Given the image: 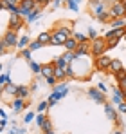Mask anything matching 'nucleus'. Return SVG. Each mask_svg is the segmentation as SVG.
<instances>
[{
	"instance_id": "1",
	"label": "nucleus",
	"mask_w": 126,
	"mask_h": 134,
	"mask_svg": "<svg viewBox=\"0 0 126 134\" xmlns=\"http://www.w3.org/2000/svg\"><path fill=\"white\" fill-rule=\"evenodd\" d=\"M68 36H70V29L68 27H60V29L51 33V45H65Z\"/></svg>"
},
{
	"instance_id": "2",
	"label": "nucleus",
	"mask_w": 126,
	"mask_h": 134,
	"mask_svg": "<svg viewBox=\"0 0 126 134\" xmlns=\"http://www.w3.org/2000/svg\"><path fill=\"white\" fill-rule=\"evenodd\" d=\"M106 49H108V45H106V40L105 38H96V40H92V45H90V53H92V56H101V54H105Z\"/></svg>"
},
{
	"instance_id": "3",
	"label": "nucleus",
	"mask_w": 126,
	"mask_h": 134,
	"mask_svg": "<svg viewBox=\"0 0 126 134\" xmlns=\"http://www.w3.org/2000/svg\"><path fill=\"white\" fill-rule=\"evenodd\" d=\"M108 15L112 16V18H123L126 16V9H124V4L119 0V2H115L112 7H110V11H108Z\"/></svg>"
},
{
	"instance_id": "4",
	"label": "nucleus",
	"mask_w": 126,
	"mask_h": 134,
	"mask_svg": "<svg viewBox=\"0 0 126 134\" xmlns=\"http://www.w3.org/2000/svg\"><path fill=\"white\" fill-rule=\"evenodd\" d=\"M110 64H112V56H108L106 53L96 58V69L97 71H108Z\"/></svg>"
},
{
	"instance_id": "5",
	"label": "nucleus",
	"mask_w": 126,
	"mask_h": 134,
	"mask_svg": "<svg viewBox=\"0 0 126 134\" xmlns=\"http://www.w3.org/2000/svg\"><path fill=\"white\" fill-rule=\"evenodd\" d=\"M2 42L5 44V47H15V45H18V38H16V31H11V29H7V33L4 35Z\"/></svg>"
},
{
	"instance_id": "6",
	"label": "nucleus",
	"mask_w": 126,
	"mask_h": 134,
	"mask_svg": "<svg viewBox=\"0 0 126 134\" xmlns=\"http://www.w3.org/2000/svg\"><path fill=\"white\" fill-rule=\"evenodd\" d=\"M22 25H23V22H22V15L13 13L11 18H9V29H11V31H18V29H22Z\"/></svg>"
},
{
	"instance_id": "7",
	"label": "nucleus",
	"mask_w": 126,
	"mask_h": 134,
	"mask_svg": "<svg viewBox=\"0 0 126 134\" xmlns=\"http://www.w3.org/2000/svg\"><path fill=\"white\" fill-rule=\"evenodd\" d=\"M103 94H105V92H101L97 87H90V89H88V96H92L97 103H103V102H105V96H103Z\"/></svg>"
},
{
	"instance_id": "8",
	"label": "nucleus",
	"mask_w": 126,
	"mask_h": 134,
	"mask_svg": "<svg viewBox=\"0 0 126 134\" xmlns=\"http://www.w3.org/2000/svg\"><path fill=\"white\" fill-rule=\"evenodd\" d=\"M121 69H123V62H121L119 58H112V64L108 67V72H110V74H115V72L121 71Z\"/></svg>"
},
{
	"instance_id": "9",
	"label": "nucleus",
	"mask_w": 126,
	"mask_h": 134,
	"mask_svg": "<svg viewBox=\"0 0 126 134\" xmlns=\"http://www.w3.org/2000/svg\"><path fill=\"white\" fill-rule=\"evenodd\" d=\"M90 45H92V42H79V45H78V49H76V53L79 54V56H83V54H86V53H90Z\"/></svg>"
},
{
	"instance_id": "10",
	"label": "nucleus",
	"mask_w": 126,
	"mask_h": 134,
	"mask_svg": "<svg viewBox=\"0 0 126 134\" xmlns=\"http://www.w3.org/2000/svg\"><path fill=\"white\" fill-rule=\"evenodd\" d=\"M20 7L33 11V9H36V7H38V2H36V0H20Z\"/></svg>"
},
{
	"instance_id": "11",
	"label": "nucleus",
	"mask_w": 126,
	"mask_h": 134,
	"mask_svg": "<svg viewBox=\"0 0 126 134\" xmlns=\"http://www.w3.org/2000/svg\"><path fill=\"white\" fill-rule=\"evenodd\" d=\"M65 94H67V92H60V91H54V92L51 94V98H49V105H54V103H58V102L61 100Z\"/></svg>"
},
{
	"instance_id": "12",
	"label": "nucleus",
	"mask_w": 126,
	"mask_h": 134,
	"mask_svg": "<svg viewBox=\"0 0 126 134\" xmlns=\"http://www.w3.org/2000/svg\"><path fill=\"white\" fill-rule=\"evenodd\" d=\"M78 45H79V42H78L76 38H70V36H68L67 42H65V49H67V51H76Z\"/></svg>"
},
{
	"instance_id": "13",
	"label": "nucleus",
	"mask_w": 126,
	"mask_h": 134,
	"mask_svg": "<svg viewBox=\"0 0 126 134\" xmlns=\"http://www.w3.org/2000/svg\"><path fill=\"white\" fill-rule=\"evenodd\" d=\"M123 102H124L123 91L119 89V87H117V89H114V103H115V105H119V103H123Z\"/></svg>"
},
{
	"instance_id": "14",
	"label": "nucleus",
	"mask_w": 126,
	"mask_h": 134,
	"mask_svg": "<svg viewBox=\"0 0 126 134\" xmlns=\"http://www.w3.org/2000/svg\"><path fill=\"white\" fill-rule=\"evenodd\" d=\"M54 64H49V65L42 67V74L45 76V78H49V76H54Z\"/></svg>"
},
{
	"instance_id": "15",
	"label": "nucleus",
	"mask_w": 126,
	"mask_h": 134,
	"mask_svg": "<svg viewBox=\"0 0 126 134\" xmlns=\"http://www.w3.org/2000/svg\"><path fill=\"white\" fill-rule=\"evenodd\" d=\"M38 40H40V42H42L43 45H51V33H47V31H43V33H40Z\"/></svg>"
},
{
	"instance_id": "16",
	"label": "nucleus",
	"mask_w": 126,
	"mask_h": 134,
	"mask_svg": "<svg viewBox=\"0 0 126 134\" xmlns=\"http://www.w3.org/2000/svg\"><path fill=\"white\" fill-rule=\"evenodd\" d=\"M105 111H106V114H108L110 120H115V118H117V112L114 111V107H112L110 103H105Z\"/></svg>"
},
{
	"instance_id": "17",
	"label": "nucleus",
	"mask_w": 126,
	"mask_h": 134,
	"mask_svg": "<svg viewBox=\"0 0 126 134\" xmlns=\"http://www.w3.org/2000/svg\"><path fill=\"white\" fill-rule=\"evenodd\" d=\"M23 105H25V102H23L22 98H16V100L13 102V109H15V112H20L22 109H23Z\"/></svg>"
},
{
	"instance_id": "18",
	"label": "nucleus",
	"mask_w": 126,
	"mask_h": 134,
	"mask_svg": "<svg viewBox=\"0 0 126 134\" xmlns=\"http://www.w3.org/2000/svg\"><path fill=\"white\" fill-rule=\"evenodd\" d=\"M40 16V7H36V9H33L29 15H27V22H34L36 18Z\"/></svg>"
},
{
	"instance_id": "19",
	"label": "nucleus",
	"mask_w": 126,
	"mask_h": 134,
	"mask_svg": "<svg viewBox=\"0 0 126 134\" xmlns=\"http://www.w3.org/2000/svg\"><path fill=\"white\" fill-rule=\"evenodd\" d=\"M124 25H126V20H123V18H114V20H112V27H114V29L124 27Z\"/></svg>"
},
{
	"instance_id": "20",
	"label": "nucleus",
	"mask_w": 126,
	"mask_h": 134,
	"mask_svg": "<svg viewBox=\"0 0 126 134\" xmlns=\"http://www.w3.org/2000/svg\"><path fill=\"white\" fill-rule=\"evenodd\" d=\"M67 64H68V62H67L63 56H58V58L54 60V65H56V67H61V69H65V67H67Z\"/></svg>"
},
{
	"instance_id": "21",
	"label": "nucleus",
	"mask_w": 126,
	"mask_h": 134,
	"mask_svg": "<svg viewBox=\"0 0 126 134\" xmlns=\"http://www.w3.org/2000/svg\"><path fill=\"white\" fill-rule=\"evenodd\" d=\"M54 76H56V80H63L67 74H65V71L61 67H54Z\"/></svg>"
},
{
	"instance_id": "22",
	"label": "nucleus",
	"mask_w": 126,
	"mask_h": 134,
	"mask_svg": "<svg viewBox=\"0 0 126 134\" xmlns=\"http://www.w3.org/2000/svg\"><path fill=\"white\" fill-rule=\"evenodd\" d=\"M5 91H7V92H11V94H18V87H16V85H13L11 82L5 85Z\"/></svg>"
},
{
	"instance_id": "23",
	"label": "nucleus",
	"mask_w": 126,
	"mask_h": 134,
	"mask_svg": "<svg viewBox=\"0 0 126 134\" xmlns=\"http://www.w3.org/2000/svg\"><path fill=\"white\" fill-rule=\"evenodd\" d=\"M27 44H29V36H22L20 40H18V45H16V47H18V49H23Z\"/></svg>"
},
{
	"instance_id": "24",
	"label": "nucleus",
	"mask_w": 126,
	"mask_h": 134,
	"mask_svg": "<svg viewBox=\"0 0 126 134\" xmlns=\"http://www.w3.org/2000/svg\"><path fill=\"white\" fill-rule=\"evenodd\" d=\"M123 78H126V69H124V67H123L121 71H117V72H115V80H117V82H121Z\"/></svg>"
},
{
	"instance_id": "25",
	"label": "nucleus",
	"mask_w": 126,
	"mask_h": 134,
	"mask_svg": "<svg viewBox=\"0 0 126 134\" xmlns=\"http://www.w3.org/2000/svg\"><path fill=\"white\" fill-rule=\"evenodd\" d=\"M119 40H121V38H110V40H106V45H108V49L115 47V45L119 44Z\"/></svg>"
},
{
	"instance_id": "26",
	"label": "nucleus",
	"mask_w": 126,
	"mask_h": 134,
	"mask_svg": "<svg viewBox=\"0 0 126 134\" xmlns=\"http://www.w3.org/2000/svg\"><path fill=\"white\" fill-rule=\"evenodd\" d=\"M42 45H43V44L40 42V40H34L33 44H29V49H31V51H36V49H40Z\"/></svg>"
},
{
	"instance_id": "27",
	"label": "nucleus",
	"mask_w": 126,
	"mask_h": 134,
	"mask_svg": "<svg viewBox=\"0 0 126 134\" xmlns=\"http://www.w3.org/2000/svg\"><path fill=\"white\" fill-rule=\"evenodd\" d=\"M9 83V74H0V85H7Z\"/></svg>"
},
{
	"instance_id": "28",
	"label": "nucleus",
	"mask_w": 126,
	"mask_h": 134,
	"mask_svg": "<svg viewBox=\"0 0 126 134\" xmlns=\"http://www.w3.org/2000/svg\"><path fill=\"white\" fill-rule=\"evenodd\" d=\"M42 129L45 131V132H47V131H52V125H51V121H49V120H45V121L42 123Z\"/></svg>"
},
{
	"instance_id": "29",
	"label": "nucleus",
	"mask_w": 126,
	"mask_h": 134,
	"mask_svg": "<svg viewBox=\"0 0 126 134\" xmlns=\"http://www.w3.org/2000/svg\"><path fill=\"white\" fill-rule=\"evenodd\" d=\"M74 38H76L78 42H86V40H88V36H85V35H81V33H76Z\"/></svg>"
},
{
	"instance_id": "30",
	"label": "nucleus",
	"mask_w": 126,
	"mask_h": 134,
	"mask_svg": "<svg viewBox=\"0 0 126 134\" xmlns=\"http://www.w3.org/2000/svg\"><path fill=\"white\" fill-rule=\"evenodd\" d=\"M27 94H29V89H27V87H18V96H20V98L27 96Z\"/></svg>"
},
{
	"instance_id": "31",
	"label": "nucleus",
	"mask_w": 126,
	"mask_h": 134,
	"mask_svg": "<svg viewBox=\"0 0 126 134\" xmlns=\"http://www.w3.org/2000/svg\"><path fill=\"white\" fill-rule=\"evenodd\" d=\"M67 5H68L70 9H74V11H78V2H74V0H67Z\"/></svg>"
},
{
	"instance_id": "32",
	"label": "nucleus",
	"mask_w": 126,
	"mask_h": 134,
	"mask_svg": "<svg viewBox=\"0 0 126 134\" xmlns=\"http://www.w3.org/2000/svg\"><path fill=\"white\" fill-rule=\"evenodd\" d=\"M47 107H49V102H42V103L38 105V111L43 112V111H47Z\"/></svg>"
},
{
	"instance_id": "33",
	"label": "nucleus",
	"mask_w": 126,
	"mask_h": 134,
	"mask_svg": "<svg viewBox=\"0 0 126 134\" xmlns=\"http://www.w3.org/2000/svg\"><path fill=\"white\" fill-rule=\"evenodd\" d=\"M54 91H60V92H67V85L65 83H60V85H56Z\"/></svg>"
},
{
	"instance_id": "34",
	"label": "nucleus",
	"mask_w": 126,
	"mask_h": 134,
	"mask_svg": "<svg viewBox=\"0 0 126 134\" xmlns=\"http://www.w3.org/2000/svg\"><path fill=\"white\" fill-rule=\"evenodd\" d=\"M108 16H110L108 13H101V15H97V20H101V22H106V20H108Z\"/></svg>"
},
{
	"instance_id": "35",
	"label": "nucleus",
	"mask_w": 126,
	"mask_h": 134,
	"mask_svg": "<svg viewBox=\"0 0 126 134\" xmlns=\"http://www.w3.org/2000/svg\"><path fill=\"white\" fill-rule=\"evenodd\" d=\"M31 69H33L34 72H42V67L38 65V64H34V62H31Z\"/></svg>"
},
{
	"instance_id": "36",
	"label": "nucleus",
	"mask_w": 126,
	"mask_h": 134,
	"mask_svg": "<svg viewBox=\"0 0 126 134\" xmlns=\"http://www.w3.org/2000/svg\"><path fill=\"white\" fill-rule=\"evenodd\" d=\"M33 118H34V114H33V112H27V114H25V118H23V121H25V123H29V121H33Z\"/></svg>"
},
{
	"instance_id": "37",
	"label": "nucleus",
	"mask_w": 126,
	"mask_h": 134,
	"mask_svg": "<svg viewBox=\"0 0 126 134\" xmlns=\"http://www.w3.org/2000/svg\"><path fill=\"white\" fill-rule=\"evenodd\" d=\"M88 38H90V40H96V38H97V33H96L94 29H90V31H88Z\"/></svg>"
},
{
	"instance_id": "38",
	"label": "nucleus",
	"mask_w": 126,
	"mask_h": 134,
	"mask_svg": "<svg viewBox=\"0 0 126 134\" xmlns=\"http://www.w3.org/2000/svg\"><path fill=\"white\" fill-rule=\"evenodd\" d=\"M22 56H25V58L29 60V58H31V49H23V51H22Z\"/></svg>"
},
{
	"instance_id": "39",
	"label": "nucleus",
	"mask_w": 126,
	"mask_h": 134,
	"mask_svg": "<svg viewBox=\"0 0 126 134\" xmlns=\"http://www.w3.org/2000/svg\"><path fill=\"white\" fill-rule=\"evenodd\" d=\"M117 83H119V89H121V91L126 89V78H123V80H121V82H117Z\"/></svg>"
},
{
	"instance_id": "40",
	"label": "nucleus",
	"mask_w": 126,
	"mask_h": 134,
	"mask_svg": "<svg viewBox=\"0 0 126 134\" xmlns=\"http://www.w3.org/2000/svg\"><path fill=\"white\" fill-rule=\"evenodd\" d=\"M97 89L101 91V92H106V91H108V87H106V83H103V82H101V83L97 85Z\"/></svg>"
},
{
	"instance_id": "41",
	"label": "nucleus",
	"mask_w": 126,
	"mask_h": 134,
	"mask_svg": "<svg viewBox=\"0 0 126 134\" xmlns=\"http://www.w3.org/2000/svg\"><path fill=\"white\" fill-rule=\"evenodd\" d=\"M96 13H97V15H101V13H105V7H103L101 4H97V7H96Z\"/></svg>"
},
{
	"instance_id": "42",
	"label": "nucleus",
	"mask_w": 126,
	"mask_h": 134,
	"mask_svg": "<svg viewBox=\"0 0 126 134\" xmlns=\"http://www.w3.org/2000/svg\"><path fill=\"white\" fill-rule=\"evenodd\" d=\"M65 74H67V76H74V71H72L70 67L67 65V67H65Z\"/></svg>"
},
{
	"instance_id": "43",
	"label": "nucleus",
	"mask_w": 126,
	"mask_h": 134,
	"mask_svg": "<svg viewBox=\"0 0 126 134\" xmlns=\"http://www.w3.org/2000/svg\"><path fill=\"white\" fill-rule=\"evenodd\" d=\"M45 80H47V83H51V85L56 83V76H49V78H45Z\"/></svg>"
},
{
	"instance_id": "44",
	"label": "nucleus",
	"mask_w": 126,
	"mask_h": 134,
	"mask_svg": "<svg viewBox=\"0 0 126 134\" xmlns=\"http://www.w3.org/2000/svg\"><path fill=\"white\" fill-rule=\"evenodd\" d=\"M117 107H119V111H121V112H126V102H123V103H119Z\"/></svg>"
},
{
	"instance_id": "45",
	"label": "nucleus",
	"mask_w": 126,
	"mask_h": 134,
	"mask_svg": "<svg viewBox=\"0 0 126 134\" xmlns=\"http://www.w3.org/2000/svg\"><path fill=\"white\" fill-rule=\"evenodd\" d=\"M36 121H38V125L42 127V123H43V121H45V118H43V114H40V116L36 118Z\"/></svg>"
},
{
	"instance_id": "46",
	"label": "nucleus",
	"mask_w": 126,
	"mask_h": 134,
	"mask_svg": "<svg viewBox=\"0 0 126 134\" xmlns=\"http://www.w3.org/2000/svg\"><path fill=\"white\" fill-rule=\"evenodd\" d=\"M4 51H5V44H4V42H0V54H2Z\"/></svg>"
},
{
	"instance_id": "47",
	"label": "nucleus",
	"mask_w": 126,
	"mask_h": 134,
	"mask_svg": "<svg viewBox=\"0 0 126 134\" xmlns=\"http://www.w3.org/2000/svg\"><path fill=\"white\" fill-rule=\"evenodd\" d=\"M0 118H2V120H7V114H5L4 111H0Z\"/></svg>"
},
{
	"instance_id": "48",
	"label": "nucleus",
	"mask_w": 126,
	"mask_h": 134,
	"mask_svg": "<svg viewBox=\"0 0 126 134\" xmlns=\"http://www.w3.org/2000/svg\"><path fill=\"white\" fill-rule=\"evenodd\" d=\"M36 2H38V4H43V5H47V4H49L51 0H36Z\"/></svg>"
},
{
	"instance_id": "49",
	"label": "nucleus",
	"mask_w": 126,
	"mask_h": 134,
	"mask_svg": "<svg viewBox=\"0 0 126 134\" xmlns=\"http://www.w3.org/2000/svg\"><path fill=\"white\" fill-rule=\"evenodd\" d=\"M123 96H124V102H126V89L123 91Z\"/></svg>"
},
{
	"instance_id": "50",
	"label": "nucleus",
	"mask_w": 126,
	"mask_h": 134,
	"mask_svg": "<svg viewBox=\"0 0 126 134\" xmlns=\"http://www.w3.org/2000/svg\"><path fill=\"white\" fill-rule=\"evenodd\" d=\"M45 134H54V132H52V131H47V132H45Z\"/></svg>"
},
{
	"instance_id": "51",
	"label": "nucleus",
	"mask_w": 126,
	"mask_h": 134,
	"mask_svg": "<svg viewBox=\"0 0 126 134\" xmlns=\"http://www.w3.org/2000/svg\"><path fill=\"white\" fill-rule=\"evenodd\" d=\"M121 2H123V4H124V9H126V0H121Z\"/></svg>"
},
{
	"instance_id": "52",
	"label": "nucleus",
	"mask_w": 126,
	"mask_h": 134,
	"mask_svg": "<svg viewBox=\"0 0 126 134\" xmlns=\"http://www.w3.org/2000/svg\"><path fill=\"white\" fill-rule=\"evenodd\" d=\"M92 2H94V4H99V0H92Z\"/></svg>"
},
{
	"instance_id": "53",
	"label": "nucleus",
	"mask_w": 126,
	"mask_h": 134,
	"mask_svg": "<svg viewBox=\"0 0 126 134\" xmlns=\"http://www.w3.org/2000/svg\"><path fill=\"white\" fill-rule=\"evenodd\" d=\"M0 9H4V5H2V0H0Z\"/></svg>"
},
{
	"instance_id": "54",
	"label": "nucleus",
	"mask_w": 126,
	"mask_h": 134,
	"mask_svg": "<svg viewBox=\"0 0 126 134\" xmlns=\"http://www.w3.org/2000/svg\"><path fill=\"white\" fill-rule=\"evenodd\" d=\"M74 2H81V0H74Z\"/></svg>"
},
{
	"instance_id": "55",
	"label": "nucleus",
	"mask_w": 126,
	"mask_h": 134,
	"mask_svg": "<svg viewBox=\"0 0 126 134\" xmlns=\"http://www.w3.org/2000/svg\"><path fill=\"white\" fill-rule=\"evenodd\" d=\"M117 134H121V132H117Z\"/></svg>"
},
{
	"instance_id": "56",
	"label": "nucleus",
	"mask_w": 126,
	"mask_h": 134,
	"mask_svg": "<svg viewBox=\"0 0 126 134\" xmlns=\"http://www.w3.org/2000/svg\"><path fill=\"white\" fill-rule=\"evenodd\" d=\"M124 38H126V35H124Z\"/></svg>"
}]
</instances>
